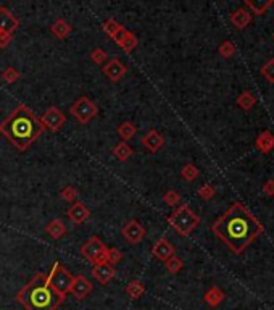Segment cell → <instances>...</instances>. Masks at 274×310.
Wrapping results in <instances>:
<instances>
[{
	"label": "cell",
	"mask_w": 274,
	"mask_h": 310,
	"mask_svg": "<svg viewBox=\"0 0 274 310\" xmlns=\"http://www.w3.org/2000/svg\"><path fill=\"white\" fill-rule=\"evenodd\" d=\"M211 229L236 254L244 252L255 237L263 233L258 220L239 202L232 203L226 214L215 221Z\"/></svg>",
	"instance_id": "cell-1"
},
{
	"label": "cell",
	"mask_w": 274,
	"mask_h": 310,
	"mask_svg": "<svg viewBox=\"0 0 274 310\" xmlns=\"http://www.w3.org/2000/svg\"><path fill=\"white\" fill-rule=\"evenodd\" d=\"M46 131L39 118L24 104H20L0 123V132L18 149L26 150Z\"/></svg>",
	"instance_id": "cell-2"
},
{
	"label": "cell",
	"mask_w": 274,
	"mask_h": 310,
	"mask_svg": "<svg viewBox=\"0 0 274 310\" xmlns=\"http://www.w3.org/2000/svg\"><path fill=\"white\" fill-rule=\"evenodd\" d=\"M15 299L26 310H57L58 305L63 302V299L52 289L49 274L42 271L34 274L28 285H24L18 291Z\"/></svg>",
	"instance_id": "cell-3"
},
{
	"label": "cell",
	"mask_w": 274,
	"mask_h": 310,
	"mask_svg": "<svg viewBox=\"0 0 274 310\" xmlns=\"http://www.w3.org/2000/svg\"><path fill=\"white\" fill-rule=\"evenodd\" d=\"M168 223H170L181 236H189L193 229L199 226L200 217L197 214H193L189 205H181L173 212L170 218H168Z\"/></svg>",
	"instance_id": "cell-4"
},
{
	"label": "cell",
	"mask_w": 274,
	"mask_h": 310,
	"mask_svg": "<svg viewBox=\"0 0 274 310\" xmlns=\"http://www.w3.org/2000/svg\"><path fill=\"white\" fill-rule=\"evenodd\" d=\"M73 278H74L73 274L65 267H61L60 262H55L49 273V283H50L52 289H54L63 300L69 292V288L73 285Z\"/></svg>",
	"instance_id": "cell-5"
},
{
	"label": "cell",
	"mask_w": 274,
	"mask_h": 310,
	"mask_svg": "<svg viewBox=\"0 0 274 310\" xmlns=\"http://www.w3.org/2000/svg\"><path fill=\"white\" fill-rule=\"evenodd\" d=\"M107 249L108 247L102 243L100 237L92 236L81 246V254L91 263L102 265V263H107Z\"/></svg>",
	"instance_id": "cell-6"
},
{
	"label": "cell",
	"mask_w": 274,
	"mask_h": 310,
	"mask_svg": "<svg viewBox=\"0 0 274 310\" xmlns=\"http://www.w3.org/2000/svg\"><path fill=\"white\" fill-rule=\"evenodd\" d=\"M71 115L76 118L77 123H81V125H87L92 118L97 117V104L92 102L89 97H79V99L71 105Z\"/></svg>",
	"instance_id": "cell-7"
},
{
	"label": "cell",
	"mask_w": 274,
	"mask_h": 310,
	"mask_svg": "<svg viewBox=\"0 0 274 310\" xmlns=\"http://www.w3.org/2000/svg\"><path fill=\"white\" fill-rule=\"evenodd\" d=\"M18 20L7 7H0V47H7L12 42L13 32L18 29Z\"/></svg>",
	"instance_id": "cell-8"
},
{
	"label": "cell",
	"mask_w": 274,
	"mask_h": 310,
	"mask_svg": "<svg viewBox=\"0 0 274 310\" xmlns=\"http://www.w3.org/2000/svg\"><path fill=\"white\" fill-rule=\"evenodd\" d=\"M65 115L61 113L57 107H50L46 110V113L39 118V121L42 123L44 129H49L50 132H58L61 129V126L65 125Z\"/></svg>",
	"instance_id": "cell-9"
},
{
	"label": "cell",
	"mask_w": 274,
	"mask_h": 310,
	"mask_svg": "<svg viewBox=\"0 0 274 310\" xmlns=\"http://www.w3.org/2000/svg\"><path fill=\"white\" fill-rule=\"evenodd\" d=\"M123 237L131 244H139L145 237V228L139 223L137 220H131L121 229Z\"/></svg>",
	"instance_id": "cell-10"
},
{
	"label": "cell",
	"mask_w": 274,
	"mask_h": 310,
	"mask_svg": "<svg viewBox=\"0 0 274 310\" xmlns=\"http://www.w3.org/2000/svg\"><path fill=\"white\" fill-rule=\"evenodd\" d=\"M92 283L87 280L84 274H77V277L73 278V285L69 288V292L77 299V300H83L92 292Z\"/></svg>",
	"instance_id": "cell-11"
},
{
	"label": "cell",
	"mask_w": 274,
	"mask_h": 310,
	"mask_svg": "<svg viewBox=\"0 0 274 310\" xmlns=\"http://www.w3.org/2000/svg\"><path fill=\"white\" fill-rule=\"evenodd\" d=\"M102 73L107 76L110 81H120L121 78H125V75L128 73L126 65H123L118 58H111L108 63H105L102 66Z\"/></svg>",
	"instance_id": "cell-12"
},
{
	"label": "cell",
	"mask_w": 274,
	"mask_h": 310,
	"mask_svg": "<svg viewBox=\"0 0 274 310\" xmlns=\"http://www.w3.org/2000/svg\"><path fill=\"white\" fill-rule=\"evenodd\" d=\"M152 255L160 262H166L168 259H171L174 255V247L166 237H162L152 246Z\"/></svg>",
	"instance_id": "cell-13"
},
{
	"label": "cell",
	"mask_w": 274,
	"mask_h": 310,
	"mask_svg": "<svg viewBox=\"0 0 274 310\" xmlns=\"http://www.w3.org/2000/svg\"><path fill=\"white\" fill-rule=\"evenodd\" d=\"M92 274L94 278L100 283V285H108V283L114 278V267L110 263H102V265H94L92 268Z\"/></svg>",
	"instance_id": "cell-14"
},
{
	"label": "cell",
	"mask_w": 274,
	"mask_h": 310,
	"mask_svg": "<svg viewBox=\"0 0 274 310\" xmlns=\"http://www.w3.org/2000/svg\"><path fill=\"white\" fill-rule=\"evenodd\" d=\"M89 217H91V212L86 207V203H83V202H74L73 205L68 209V218L76 225L84 223Z\"/></svg>",
	"instance_id": "cell-15"
},
{
	"label": "cell",
	"mask_w": 274,
	"mask_h": 310,
	"mask_svg": "<svg viewBox=\"0 0 274 310\" xmlns=\"http://www.w3.org/2000/svg\"><path fill=\"white\" fill-rule=\"evenodd\" d=\"M140 143H142V146H144L147 150H150V152H156V150H160V149L163 147L165 139H163V136H162L158 131L150 129L147 134L142 137V141H140Z\"/></svg>",
	"instance_id": "cell-16"
},
{
	"label": "cell",
	"mask_w": 274,
	"mask_h": 310,
	"mask_svg": "<svg viewBox=\"0 0 274 310\" xmlns=\"http://www.w3.org/2000/svg\"><path fill=\"white\" fill-rule=\"evenodd\" d=\"M255 146L263 154L271 152V150L274 149V134H272L271 131H268V129L266 131H261L260 134H258V137H256V141H255Z\"/></svg>",
	"instance_id": "cell-17"
},
{
	"label": "cell",
	"mask_w": 274,
	"mask_h": 310,
	"mask_svg": "<svg viewBox=\"0 0 274 310\" xmlns=\"http://www.w3.org/2000/svg\"><path fill=\"white\" fill-rule=\"evenodd\" d=\"M250 21H252V15L249 10H245V8H239V10L232 12V15H231V23L237 29L247 28V26L250 24Z\"/></svg>",
	"instance_id": "cell-18"
},
{
	"label": "cell",
	"mask_w": 274,
	"mask_h": 310,
	"mask_svg": "<svg viewBox=\"0 0 274 310\" xmlns=\"http://www.w3.org/2000/svg\"><path fill=\"white\" fill-rule=\"evenodd\" d=\"M46 233L52 237V239H61L66 234V226L63 225V221L54 218L50 223L46 226Z\"/></svg>",
	"instance_id": "cell-19"
},
{
	"label": "cell",
	"mask_w": 274,
	"mask_h": 310,
	"mask_svg": "<svg viewBox=\"0 0 274 310\" xmlns=\"http://www.w3.org/2000/svg\"><path fill=\"white\" fill-rule=\"evenodd\" d=\"M71 31H73V26L65 20H57L54 24L50 26V32L58 39H65Z\"/></svg>",
	"instance_id": "cell-20"
},
{
	"label": "cell",
	"mask_w": 274,
	"mask_h": 310,
	"mask_svg": "<svg viewBox=\"0 0 274 310\" xmlns=\"http://www.w3.org/2000/svg\"><path fill=\"white\" fill-rule=\"evenodd\" d=\"M224 300V292L221 291L218 286H213L210 288L207 292H205V302L210 305V307H218L221 302Z\"/></svg>",
	"instance_id": "cell-21"
},
{
	"label": "cell",
	"mask_w": 274,
	"mask_h": 310,
	"mask_svg": "<svg viewBox=\"0 0 274 310\" xmlns=\"http://www.w3.org/2000/svg\"><path fill=\"white\" fill-rule=\"evenodd\" d=\"M126 294L128 297H131L132 300H137L145 294V286L142 281L139 280H132L129 285L126 286Z\"/></svg>",
	"instance_id": "cell-22"
},
{
	"label": "cell",
	"mask_w": 274,
	"mask_h": 310,
	"mask_svg": "<svg viewBox=\"0 0 274 310\" xmlns=\"http://www.w3.org/2000/svg\"><path fill=\"white\" fill-rule=\"evenodd\" d=\"M245 5L249 7L255 15H264L268 8L274 5V2L272 0H253V2L252 0H247Z\"/></svg>",
	"instance_id": "cell-23"
},
{
	"label": "cell",
	"mask_w": 274,
	"mask_h": 310,
	"mask_svg": "<svg viewBox=\"0 0 274 310\" xmlns=\"http://www.w3.org/2000/svg\"><path fill=\"white\" fill-rule=\"evenodd\" d=\"M255 104H256V99L250 91H244L241 95L237 97V105L242 110H252L255 107Z\"/></svg>",
	"instance_id": "cell-24"
},
{
	"label": "cell",
	"mask_w": 274,
	"mask_h": 310,
	"mask_svg": "<svg viewBox=\"0 0 274 310\" xmlns=\"http://www.w3.org/2000/svg\"><path fill=\"white\" fill-rule=\"evenodd\" d=\"M131 155H132V149L126 143H120L116 147L113 149V157L120 162H126Z\"/></svg>",
	"instance_id": "cell-25"
},
{
	"label": "cell",
	"mask_w": 274,
	"mask_h": 310,
	"mask_svg": "<svg viewBox=\"0 0 274 310\" xmlns=\"http://www.w3.org/2000/svg\"><path fill=\"white\" fill-rule=\"evenodd\" d=\"M136 132H137V128L132 125L131 121H125L123 125L118 128V134L121 136L123 141H129L136 136Z\"/></svg>",
	"instance_id": "cell-26"
},
{
	"label": "cell",
	"mask_w": 274,
	"mask_h": 310,
	"mask_svg": "<svg viewBox=\"0 0 274 310\" xmlns=\"http://www.w3.org/2000/svg\"><path fill=\"white\" fill-rule=\"evenodd\" d=\"M182 267H184L182 260L179 259V257H176V255H173L171 259H168V260L165 262V268H166V271H168V273H171V274H176L178 271H181Z\"/></svg>",
	"instance_id": "cell-27"
},
{
	"label": "cell",
	"mask_w": 274,
	"mask_h": 310,
	"mask_svg": "<svg viewBox=\"0 0 274 310\" xmlns=\"http://www.w3.org/2000/svg\"><path fill=\"white\" fill-rule=\"evenodd\" d=\"M120 47H121L123 50H125L126 54H131V52L137 47V38H136L132 32H128V34H126V38L121 41Z\"/></svg>",
	"instance_id": "cell-28"
},
{
	"label": "cell",
	"mask_w": 274,
	"mask_h": 310,
	"mask_svg": "<svg viewBox=\"0 0 274 310\" xmlns=\"http://www.w3.org/2000/svg\"><path fill=\"white\" fill-rule=\"evenodd\" d=\"M261 76L266 79L268 83L274 84V58L268 60L266 63L261 66Z\"/></svg>",
	"instance_id": "cell-29"
},
{
	"label": "cell",
	"mask_w": 274,
	"mask_h": 310,
	"mask_svg": "<svg viewBox=\"0 0 274 310\" xmlns=\"http://www.w3.org/2000/svg\"><path fill=\"white\" fill-rule=\"evenodd\" d=\"M121 28H123V26H121L116 20H108V21H105L103 26H102V29L107 32L110 38H113L114 34H116Z\"/></svg>",
	"instance_id": "cell-30"
},
{
	"label": "cell",
	"mask_w": 274,
	"mask_h": 310,
	"mask_svg": "<svg viewBox=\"0 0 274 310\" xmlns=\"http://www.w3.org/2000/svg\"><path fill=\"white\" fill-rule=\"evenodd\" d=\"M123 259V252L116 247H108L107 249V263L110 265H116L118 262H121Z\"/></svg>",
	"instance_id": "cell-31"
},
{
	"label": "cell",
	"mask_w": 274,
	"mask_h": 310,
	"mask_svg": "<svg viewBox=\"0 0 274 310\" xmlns=\"http://www.w3.org/2000/svg\"><path fill=\"white\" fill-rule=\"evenodd\" d=\"M219 54L221 57H224V58H231L234 54H236V47H234V44L231 41H224L223 44L219 46Z\"/></svg>",
	"instance_id": "cell-32"
},
{
	"label": "cell",
	"mask_w": 274,
	"mask_h": 310,
	"mask_svg": "<svg viewBox=\"0 0 274 310\" xmlns=\"http://www.w3.org/2000/svg\"><path fill=\"white\" fill-rule=\"evenodd\" d=\"M181 176L185 180V181H193L199 176V170L195 168V165H185L182 168V171H181Z\"/></svg>",
	"instance_id": "cell-33"
},
{
	"label": "cell",
	"mask_w": 274,
	"mask_h": 310,
	"mask_svg": "<svg viewBox=\"0 0 274 310\" xmlns=\"http://www.w3.org/2000/svg\"><path fill=\"white\" fill-rule=\"evenodd\" d=\"M60 196H61V199L66 200V202H76L77 191H76V188H73V186H66V188L61 189Z\"/></svg>",
	"instance_id": "cell-34"
},
{
	"label": "cell",
	"mask_w": 274,
	"mask_h": 310,
	"mask_svg": "<svg viewBox=\"0 0 274 310\" xmlns=\"http://www.w3.org/2000/svg\"><path fill=\"white\" fill-rule=\"evenodd\" d=\"M2 78L5 79L7 83H15V81H18V79H20V72H18V70H15L13 66H8L2 72Z\"/></svg>",
	"instance_id": "cell-35"
},
{
	"label": "cell",
	"mask_w": 274,
	"mask_h": 310,
	"mask_svg": "<svg viewBox=\"0 0 274 310\" xmlns=\"http://www.w3.org/2000/svg\"><path fill=\"white\" fill-rule=\"evenodd\" d=\"M107 57H108L107 52H105L103 49H100V47L94 49L92 54H91V60L94 61V63H97V65H103L105 60H107Z\"/></svg>",
	"instance_id": "cell-36"
},
{
	"label": "cell",
	"mask_w": 274,
	"mask_h": 310,
	"mask_svg": "<svg viewBox=\"0 0 274 310\" xmlns=\"http://www.w3.org/2000/svg\"><path fill=\"white\" fill-rule=\"evenodd\" d=\"M163 200L166 205H170V207H174V205H178L179 200H181V196H179V192L178 191H168L165 196H163Z\"/></svg>",
	"instance_id": "cell-37"
},
{
	"label": "cell",
	"mask_w": 274,
	"mask_h": 310,
	"mask_svg": "<svg viewBox=\"0 0 274 310\" xmlns=\"http://www.w3.org/2000/svg\"><path fill=\"white\" fill-rule=\"evenodd\" d=\"M216 194V191H215V188L211 184H205V186H202V188L199 189V196L202 197V199H205V200H210L211 197H213Z\"/></svg>",
	"instance_id": "cell-38"
},
{
	"label": "cell",
	"mask_w": 274,
	"mask_h": 310,
	"mask_svg": "<svg viewBox=\"0 0 274 310\" xmlns=\"http://www.w3.org/2000/svg\"><path fill=\"white\" fill-rule=\"evenodd\" d=\"M263 191H264V194H266V196L274 197V180H268L266 183H264Z\"/></svg>",
	"instance_id": "cell-39"
},
{
	"label": "cell",
	"mask_w": 274,
	"mask_h": 310,
	"mask_svg": "<svg viewBox=\"0 0 274 310\" xmlns=\"http://www.w3.org/2000/svg\"><path fill=\"white\" fill-rule=\"evenodd\" d=\"M128 32H129V31H128L126 28H121V29H120V31H118L116 34H114V36H113L111 39H113V41L116 42L118 46H120V44H121V41L126 38V34H128Z\"/></svg>",
	"instance_id": "cell-40"
}]
</instances>
